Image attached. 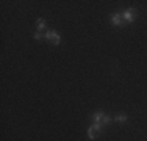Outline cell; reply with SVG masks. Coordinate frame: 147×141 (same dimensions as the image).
Wrapping results in <instances>:
<instances>
[{
	"instance_id": "obj_1",
	"label": "cell",
	"mask_w": 147,
	"mask_h": 141,
	"mask_svg": "<svg viewBox=\"0 0 147 141\" xmlns=\"http://www.w3.org/2000/svg\"><path fill=\"white\" fill-rule=\"evenodd\" d=\"M91 121H92V124H99V125H102L103 129H105V127H107L111 121H113V118H111L110 115H107L105 111L99 110V111H94V113H92V116H91Z\"/></svg>"
},
{
	"instance_id": "obj_2",
	"label": "cell",
	"mask_w": 147,
	"mask_h": 141,
	"mask_svg": "<svg viewBox=\"0 0 147 141\" xmlns=\"http://www.w3.org/2000/svg\"><path fill=\"white\" fill-rule=\"evenodd\" d=\"M44 39L52 42V44H55V45H59L61 44V35L57 33L55 30H47L44 33Z\"/></svg>"
},
{
	"instance_id": "obj_3",
	"label": "cell",
	"mask_w": 147,
	"mask_h": 141,
	"mask_svg": "<svg viewBox=\"0 0 147 141\" xmlns=\"http://www.w3.org/2000/svg\"><path fill=\"white\" fill-rule=\"evenodd\" d=\"M136 14H138V11H136L133 6H130V8H127L124 13H122V19H124L125 24H131L136 20Z\"/></svg>"
},
{
	"instance_id": "obj_4",
	"label": "cell",
	"mask_w": 147,
	"mask_h": 141,
	"mask_svg": "<svg viewBox=\"0 0 147 141\" xmlns=\"http://www.w3.org/2000/svg\"><path fill=\"white\" fill-rule=\"evenodd\" d=\"M102 132H103V127L99 125V124H91L88 127V136H89L91 140L99 138V136L102 135Z\"/></svg>"
},
{
	"instance_id": "obj_5",
	"label": "cell",
	"mask_w": 147,
	"mask_h": 141,
	"mask_svg": "<svg viewBox=\"0 0 147 141\" xmlns=\"http://www.w3.org/2000/svg\"><path fill=\"white\" fill-rule=\"evenodd\" d=\"M110 20H111V24H113L114 27H122L124 25V19H122V14L121 13H114V14H111V17H110Z\"/></svg>"
},
{
	"instance_id": "obj_6",
	"label": "cell",
	"mask_w": 147,
	"mask_h": 141,
	"mask_svg": "<svg viewBox=\"0 0 147 141\" xmlns=\"http://www.w3.org/2000/svg\"><path fill=\"white\" fill-rule=\"evenodd\" d=\"M113 119H114V121H117V122H121V124H124V122H127L128 116H127V113H117Z\"/></svg>"
},
{
	"instance_id": "obj_7",
	"label": "cell",
	"mask_w": 147,
	"mask_h": 141,
	"mask_svg": "<svg viewBox=\"0 0 147 141\" xmlns=\"http://www.w3.org/2000/svg\"><path fill=\"white\" fill-rule=\"evenodd\" d=\"M36 28H38V31H44L45 28H47V22H45V19L39 17V19H38V22H36Z\"/></svg>"
},
{
	"instance_id": "obj_8",
	"label": "cell",
	"mask_w": 147,
	"mask_h": 141,
	"mask_svg": "<svg viewBox=\"0 0 147 141\" xmlns=\"http://www.w3.org/2000/svg\"><path fill=\"white\" fill-rule=\"evenodd\" d=\"M42 38H44V35L41 33V31H34V33H33V39L34 41H41Z\"/></svg>"
}]
</instances>
